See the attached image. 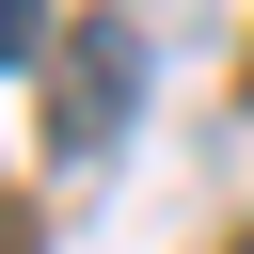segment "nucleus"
<instances>
[{
	"mask_svg": "<svg viewBox=\"0 0 254 254\" xmlns=\"http://www.w3.org/2000/svg\"><path fill=\"white\" fill-rule=\"evenodd\" d=\"M127 95H143V48H127L111 16H95V32H64V111H48V159H111Z\"/></svg>",
	"mask_w": 254,
	"mask_h": 254,
	"instance_id": "nucleus-1",
	"label": "nucleus"
},
{
	"mask_svg": "<svg viewBox=\"0 0 254 254\" xmlns=\"http://www.w3.org/2000/svg\"><path fill=\"white\" fill-rule=\"evenodd\" d=\"M32 32H48V0H0V64H16V48H32Z\"/></svg>",
	"mask_w": 254,
	"mask_h": 254,
	"instance_id": "nucleus-2",
	"label": "nucleus"
}]
</instances>
